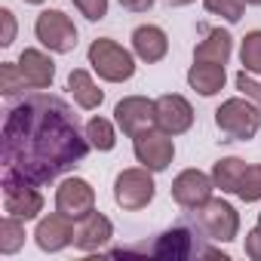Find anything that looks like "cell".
I'll return each mask as SVG.
<instances>
[{
	"mask_svg": "<svg viewBox=\"0 0 261 261\" xmlns=\"http://www.w3.org/2000/svg\"><path fill=\"white\" fill-rule=\"evenodd\" d=\"M86 129L59 95L34 92L10 105L4 120V175L49 185L89 154Z\"/></svg>",
	"mask_w": 261,
	"mask_h": 261,
	"instance_id": "obj_1",
	"label": "cell"
},
{
	"mask_svg": "<svg viewBox=\"0 0 261 261\" xmlns=\"http://www.w3.org/2000/svg\"><path fill=\"white\" fill-rule=\"evenodd\" d=\"M142 249L151 252L154 258H172V261H185V258H221V261H227L224 252L200 243V227L194 221H181V224L163 230L154 246H142Z\"/></svg>",
	"mask_w": 261,
	"mask_h": 261,
	"instance_id": "obj_2",
	"label": "cell"
},
{
	"mask_svg": "<svg viewBox=\"0 0 261 261\" xmlns=\"http://www.w3.org/2000/svg\"><path fill=\"white\" fill-rule=\"evenodd\" d=\"M215 126L224 136V142H249L258 136L261 126V111L252 98H227L215 111Z\"/></svg>",
	"mask_w": 261,
	"mask_h": 261,
	"instance_id": "obj_3",
	"label": "cell"
},
{
	"mask_svg": "<svg viewBox=\"0 0 261 261\" xmlns=\"http://www.w3.org/2000/svg\"><path fill=\"white\" fill-rule=\"evenodd\" d=\"M191 221L200 227V233L206 240H215V243H230L237 240L240 233V215L230 203H224L221 197H209L203 206L191 209Z\"/></svg>",
	"mask_w": 261,
	"mask_h": 261,
	"instance_id": "obj_4",
	"label": "cell"
},
{
	"mask_svg": "<svg viewBox=\"0 0 261 261\" xmlns=\"http://www.w3.org/2000/svg\"><path fill=\"white\" fill-rule=\"evenodd\" d=\"M89 65L92 71L108 80V83H123L136 74V59L129 49H123L120 43L108 40V37H98L89 43Z\"/></svg>",
	"mask_w": 261,
	"mask_h": 261,
	"instance_id": "obj_5",
	"label": "cell"
},
{
	"mask_svg": "<svg viewBox=\"0 0 261 261\" xmlns=\"http://www.w3.org/2000/svg\"><path fill=\"white\" fill-rule=\"evenodd\" d=\"M154 172L145 169V166H136V169H123L114 181V200L117 206H123L126 212H136V209H145L151 200H154Z\"/></svg>",
	"mask_w": 261,
	"mask_h": 261,
	"instance_id": "obj_6",
	"label": "cell"
},
{
	"mask_svg": "<svg viewBox=\"0 0 261 261\" xmlns=\"http://www.w3.org/2000/svg\"><path fill=\"white\" fill-rule=\"evenodd\" d=\"M34 34L49 53H71L77 46V28L62 10H43L34 22Z\"/></svg>",
	"mask_w": 261,
	"mask_h": 261,
	"instance_id": "obj_7",
	"label": "cell"
},
{
	"mask_svg": "<svg viewBox=\"0 0 261 261\" xmlns=\"http://www.w3.org/2000/svg\"><path fill=\"white\" fill-rule=\"evenodd\" d=\"M4 209H7V215L31 221L43 212V194L37 191V185L25 181L19 175H4Z\"/></svg>",
	"mask_w": 261,
	"mask_h": 261,
	"instance_id": "obj_8",
	"label": "cell"
},
{
	"mask_svg": "<svg viewBox=\"0 0 261 261\" xmlns=\"http://www.w3.org/2000/svg\"><path fill=\"white\" fill-rule=\"evenodd\" d=\"M133 151H136V160L151 172L169 169V163L175 157V145H172L169 133H163V129H145V133H139L133 142Z\"/></svg>",
	"mask_w": 261,
	"mask_h": 261,
	"instance_id": "obj_9",
	"label": "cell"
},
{
	"mask_svg": "<svg viewBox=\"0 0 261 261\" xmlns=\"http://www.w3.org/2000/svg\"><path fill=\"white\" fill-rule=\"evenodd\" d=\"M114 117H117V126L123 129V133L129 139H136L139 133L157 126V101H151L145 95H129V98L117 101Z\"/></svg>",
	"mask_w": 261,
	"mask_h": 261,
	"instance_id": "obj_10",
	"label": "cell"
},
{
	"mask_svg": "<svg viewBox=\"0 0 261 261\" xmlns=\"http://www.w3.org/2000/svg\"><path fill=\"white\" fill-rule=\"evenodd\" d=\"M212 188H215L212 175H206V172H200V169H185V172H178L175 181H172V200H175L181 209L191 212V209L203 206V203L212 197Z\"/></svg>",
	"mask_w": 261,
	"mask_h": 261,
	"instance_id": "obj_11",
	"label": "cell"
},
{
	"mask_svg": "<svg viewBox=\"0 0 261 261\" xmlns=\"http://www.w3.org/2000/svg\"><path fill=\"white\" fill-rule=\"evenodd\" d=\"M56 209L65 212L68 218H83L95 209V191L83 178H65L56 191Z\"/></svg>",
	"mask_w": 261,
	"mask_h": 261,
	"instance_id": "obj_12",
	"label": "cell"
},
{
	"mask_svg": "<svg viewBox=\"0 0 261 261\" xmlns=\"http://www.w3.org/2000/svg\"><path fill=\"white\" fill-rule=\"evenodd\" d=\"M191 126H194V108L185 95L169 92L157 98V129H163L169 136H181Z\"/></svg>",
	"mask_w": 261,
	"mask_h": 261,
	"instance_id": "obj_13",
	"label": "cell"
},
{
	"mask_svg": "<svg viewBox=\"0 0 261 261\" xmlns=\"http://www.w3.org/2000/svg\"><path fill=\"white\" fill-rule=\"evenodd\" d=\"M74 218H68L65 212H53V215H46V218H40V224H37V230H34V240H37V246L43 249V252H62L65 246H71L74 243V224H71Z\"/></svg>",
	"mask_w": 261,
	"mask_h": 261,
	"instance_id": "obj_14",
	"label": "cell"
},
{
	"mask_svg": "<svg viewBox=\"0 0 261 261\" xmlns=\"http://www.w3.org/2000/svg\"><path fill=\"white\" fill-rule=\"evenodd\" d=\"M111 237H114V224H111L101 212H95V209H92L89 215L77 218V224H74V246L83 249V252L101 249Z\"/></svg>",
	"mask_w": 261,
	"mask_h": 261,
	"instance_id": "obj_15",
	"label": "cell"
},
{
	"mask_svg": "<svg viewBox=\"0 0 261 261\" xmlns=\"http://www.w3.org/2000/svg\"><path fill=\"white\" fill-rule=\"evenodd\" d=\"M133 53L142 62H148V65L160 62L169 53V40H166L163 28H157V25H139L133 31Z\"/></svg>",
	"mask_w": 261,
	"mask_h": 261,
	"instance_id": "obj_16",
	"label": "cell"
},
{
	"mask_svg": "<svg viewBox=\"0 0 261 261\" xmlns=\"http://www.w3.org/2000/svg\"><path fill=\"white\" fill-rule=\"evenodd\" d=\"M19 68H22V74L28 77L31 89H46V86L53 83V77H56L53 59H49L46 53H40V49H25V53L19 56Z\"/></svg>",
	"mask_w": 261,
	"mask_h": 261,
	"instance_id": "obj_17",
	"label": "cell"
},
{
	"mask_svg": "<svg viewBox=\"0 0 261 261\" xmlns=\"http://www.w3.org/2000/svg\"><path fill=\"white\" fill-rule=\"evenodd\" d=\"M230 49H233V37H230L227 31H221V28H212V31H206V37L197 43V49H194V62L227 65Z\"/></svg>",
	"mask_w": 261,
	"mask_h": 261,
	"instance_id": "obj_18",
	"label": "cell"
},
{
	"mask_svg": "<svg viewBox=\"0 0 261 261\" xmlns=\"http://www.w3.org/2000/svg\"><path fill=\"white\" fill-rule=\"evenodd\" d=\"M227 74H224V65H212V62H194L191 71H188V83L191 89H197L200 95H215L221 86H224Z\"/></svg>",
	"mask_w": 261,
	"mask_h": 261,
	"instance_id": "obj_19",
	"label": "cell"
},
{
	"mask_svg": "<svg viewBox=\"0 0 261 261\" xmlns=\"http://www.w3.org/2000/svg\"><path fill=\"white\" fill-rule=\"evenodd\" d=\"M68 89H71L74 101H77L83 111H92V108H98V105L105 101V92L95 86V80H92L89 71H83V68H74V71L68 74Z\"/></svg>",
	"mask_w": 261,
	"mask_h": 261,
	"instance_id": "obj_20",
	"label": "cell"
},
{
	"mask_svg": "<svg viewBox=\"0 0 261 261\" xmlns=\"http://www.w3.org/2000/svg\"><path fill=\"white\" fill-rule=\"evenodd\" d=\"M243 172H246V163H243L240 157H224V160L215 163L212 181H215V188H221L224 194H237V185H240Z\"/></svg>",
	"mask_w": 261,
	"mask_h": 261,
	"instance_id": "obj_21",
	"label": "cell"
},
{
	"mask_svg": "<svg viewBox=\"0 0 261 261\" xmlns=\"http://www.w3.org/2000/svg\"><path fill=\"white\" fill-rule=\"evenodd\" d=\"M25 243V227H22V218L16 215H7L0 221V252L4 255H16Z\"/></svg>",
	"mask_w": 261,
	"mask_h": 261,
	"instance_id": "obj_22",
	"label": "cell"
},
{
	"mask_svg": "<svg viewBox=\"0 0 261 261\" xmlns=\"http://www.w3.org/2000/svg\"><path fill=\"white\" fill-rule=\"evenodd\" d=\"M86 139H89V145H92L95 151H111V148L117 145L114 126H111V120H105V117H92V120L86 123Z\"/></svg>",
	"mask_w": 261,
	"mask_h": 261,
	"instance_id": "obj_23",
	"label": "cell"
},
{
	"mask_svg": "<svg viewBox=\"0 0 261 261\" xmlns=\"http://www.w3.org/2000/svg\"><path fill=\"white\" fill-rule=\"evenodd\" d=\"M28 89H31V83H28V77L22 74L19 62H16V65L7 62L4 68H0V92H4L7 98H13V95H19V92H28Z\"/></svg>",
	"mask_w": 261,
	"mask_h": 261,
	"instance_id": "obj_24",
	"label": "cell"
},
{
	"mask_svg": "<svg viewBox=\"0 0 261 261\" xmlns=\"http://www.w3.org/2000/svg\"><path fill=\"white\" fill-rule=\"evenodd\" d=\"M240 62H243V71H249V74H261V31H249V34L243 37Z\"/></svg>",
	"mask_w": 261,
	"mask_h": 261,
	"instance_id": "obj_25",
	"label": "cell"
},
{
	"mask_svg": "<svg viewBox=\"0 0 261 261\" xmlns=\"http://www.w3.org/2000/svg\"><path fill=\"white\" fill-rule=\"evenodd\" d=\"M237 197L246 200V203H258L261 200V163L255 166H246L240 185H237Z\"/></svg>",
	"mask_w": 261,
	"mask_h": 261,
	"instance_id": "obj_26",
	"label": "cell"
},
{
	"mask_svg": "<svg viewBox=\"0 0 261 261\" xmlns=\"http://www.w3.org/2000/svg\"><path fill=\"white\" fill-rule=\"evenodd\" d=\"M206 10L212 16H221L224 22H240L243 19V10H246V0H203Z\"/></svg>",
	"mask_w": 261,
	"mask_h": 261,
	"instance_id": "obj_27",
	"label": "cell"
},
{
	"mask_svg": "<svg viewBox=\"0 0 261 261\" xmlns=\"http://www.w3.org/2000/svg\"><path fill=\"white\" fill-rule=\"evenodd\" d=\"M80 10V16H86L89 22H101L108 16V0H71Z\"/></svg>",
	"mask_w": 261,
	"mask_h": 261,
	"instance_id": "obj_28",
	"label": "cell"
},
{
	"mask_svg": "<svg viewBox=\"0 0 261 261\" xmlns=\"http://www.w3.org/2000/svg\"><path fill=\"white\" fill-rule=\"evenodd\" d=\"M237 89H240L246 98H252V101L258 105V111H261V83H258L255 77H249V71H240V74H237Z\"/></svg>",
	"mask_w": 261,
	"mask_h": 261,
	"instance_id": "obj_29",
	"label": "cell"
},
{
	"mask_svg": "<svg viewBox=\"0 0 261 261\" xmlns=\"http://www.w3.org/2000/svg\"><path fill=\"white\" fill-rule=\"evenodd\" d=\"M246 255L252 261H261V224L246 233Z\"/></svg>",
	"mask_w": 261,
	"mask_h": 261,
	"instance_id": "obj_30",
	"label": "cell"
},
{
	"mask_svg": "<svg viewBox=\"0 0 261 261\" xmlns=\"http://www.w3.org/2000/svg\"><path fill=\"white\" fill-rule=\"evenodd\" d=\"M0 19H4V37H0V43L10 46V43L16 40V19H13L10 10H0Z\"/></svg>",
	"mask_w": 261,
	"mask_h": 261,
	"instance_id": "obj_31",
	"label": "cell"
},
{
	"mask_svg": "<svg viewBox=\"0 0 261 261\" xmlns=\"http://www.w3.org/2000/svg\"><path fill=\"white\" fill-rule=\"evenodd\" d=\"M120 7L129 13H148L154 7V0H120Z\"/></svg>",
	"mask_w": 261,
	"mask_h": 261,
	"instance_id": "obj_32",
	"label": "cell"
},
{
	"mask_svg": "<svg viewBox=\"0 0 261 261\" xmlns=\"http://www.w3.org/2000/svg\"><path fill=\"white\" fill-rule=\"evenodd\" d=\"M166 7H188V4H194V0H163Z\"/></svg>",
	"mask_w": 261,
	"mask_h": 261,
	"instance_id": "obj_33",
	"label": "cell"
},
{
	"mask_svg": "<svg viewBox=\"0 0 261 261\" xmlns=\"http://www.w3.org/2000/svg\"><path fill=\"white\" fill-rule=\"evenodd\" d=\"M246 4H252V7H261V0H246Z\"/></svg>",
	"mask_w": 261,
	"mask_h": 261,
	"instance_id": "obj_34",
	"label": "cell"
},
{
	"mask_svg": "<svg viewBox=\"0 0 261 261\" xmlns=\"http://www.w3.org/2000/svg\"><path fill=\"white\" fill-rule=\"evenodd\" d=\"M25 4H43V0H25Z\"/></svg>",
	"mask_w": 261,
	"mask_h": 261,
	"instance_id": "obj_35",
	"label": "cell"
},
{
	"mask_svg": "<svg viewBox=\"0 0 261 261\" xmlns=\"http://www.w3.org/2000/svg\"><path fill=\"white\" fill-rule=\"evenodd\" d=\"M258 224H261V215H258Z\"/></svg>",
	"mask_w": 261,
	"mask_h": 261,
	"instance_id": "obj_36",
	"label": "cell"
}]
</instances>
